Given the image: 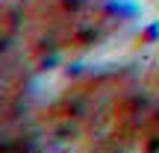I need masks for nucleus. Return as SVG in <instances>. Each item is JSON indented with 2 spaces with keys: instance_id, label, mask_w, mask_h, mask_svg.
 Returning a JSON list of instances; mask_svg holds the SVG:
<instances>
[{
  "instance_id": "f257e3e1",
  "label": "nucleus",
  "mask_w": 159,
  "mask_h": 153,
  "mask_svg": "<svg viewBox=\"0 0 159 153\" xmlns=\"http://www.w3.org/2000/svg\"><path fill=\"white\" fill-rule=\"evenodd\" d=\"M44 138L80 150H159V68L74 77L39 115Z\"/></svg>"
},
{
  "instance_id": "f03ea898",
  "label": "nucleus",
  "mask_w": 159,
  "mask_h": 153,
  "mask_svg": "<svg viewBox=\"0 0 159 153\" xmlns=\"http://www.w3.org/2000/svg\"><path fill=\"white\" fill-rule=\"evenodd\" d=\"M127 18L112 0H27L6 9V44L21 47V62L83 56L121 35Z\"/></svg>"
}]
</instances>
